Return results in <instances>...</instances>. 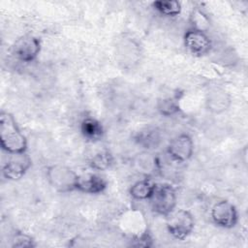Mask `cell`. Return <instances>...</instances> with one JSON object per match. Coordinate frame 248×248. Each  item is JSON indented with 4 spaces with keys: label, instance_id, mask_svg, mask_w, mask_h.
<instances>
[{
    "label": "cell",
    "instance_id": "1",
    "mask_svg": "<svg viewBox=\"0 0 248 248\" xmlns=\"http://www.w3.org/2000/svg\"><path fill=\"white\" fill-rule=\"evenodd\" d=\"M0 146L9 155L27 152L28 140L14 114L7 110L0 112Z\"/></svg>",
    "mask_w": 248,
    "mask_h": 248
},
{
    "label": "cell",
    "instance_id": "2",
    "mask_svg": "<svg viewBox=\"0 0 248 248\" xmlns=\"http://www.w3.org/2000/svg\"><path fill=\"white\" fill-rule=\"evenodd\" d=\"M46 178L48 185L59 194L77 191L78 173L71 167L63 164H51L46 168Z\"/></svg>",
    "mask_w": 248,
    "mask_h": 248
},
{
    "label": "cell",
    "instance_id": "3",
    "mask_svg": "<svg viewBox=\"0 0 248 248\" xmlns=\"http://www.w3.org/2000/svg\"><path fill=\"white\" fill-rule=\"evenodd\" d=\"M115 58L123 69H132L139 64L141 57V46L133 37L123 35L116 40L114 46Z\"/></svg>",
    "mask_w": 248,
    "mask_h": 248
},
{
    "label": "cell",
    "instance_id": "4",
    "mask_svg": "<svg viewBox=\"0 0 248 248\" xmlns=\"http://www.w3.org/2000/svg\"><path fill=\"white\" fill-rule=\"evenodd\" d=\"M149 202L153 213L167 218L176 207L177 195L175 189L169 183L157 184Z\"/></svg>",
    "mask_w": 248,
    "mask_h": 248
},
{
    "label": "cell",
    "instance_id": "5",
    "mask_svg": "<svg viewBox=\"0 0 248 248\" xmlns=\"http://www.w3.org/2000/svg\"><path fill=\"white\" fill-rule=\"evenodd\" d=\"M194 228L195 218L188 209L179 208L167 217V232L176 240H184L187 238L193 232Z\"/></svg>",
    "mask_w": 248,
    "mask_h": 248
},
{
    "label": "cell",
    "instance_id": "6",
    "mask_svg": "<svg viewBox=\"0 0 248 248\" xmlns=\"http://www.w3.org/2000/svg\"><path fill=\"white\" fill-rule=\"evenodd\" d=\"M42 50L41 39L34 35H22L18 37L12 46L14 56L22 63L35 61Z\"/></svg>",
    "mask_w": 248,
    "mask_h": 248
},
{
    "label": "cell",
    "instance_id": "7",
    "mask_svg": "<svg viewBox=\"0 0 248 248\" xmlns=\"http://www.w3.org/2000/svg\"><path fill=\"white\" fill-rule=\"evenodd\" d=\"M183 45L185 49L195 57H202L208 54L213 46L208 32L189 27L184 32Z\"/></svg>",
    "mask_w": 248,
    "mask_h": 248
},
{
    "label": "cell",
    "instance_id": "8",
    "mask_svg": "<svg viewBox=\"0 0 248 248\" xmlns=\"http://www.w3.org/2000/svg\"><path fill=\"white\" fill-rule=\"evenodd\" d=\"M213 224L222 229H232L238 223V211L235 205L228 200L216 202L210 209Z\"/></svg>",
    "mask_w": 248,
    "mask_h": 248
},
{
    "label": "cell",
    "instance_id": "9",
    "mask_svg": "<svg viewBox=\"0 0 248 248\" xmlns=\"http://www.w3.org/2000/svg\"><path fill=\"white\" fill-rule=\"evenodd\" d=\"M194 149L195 144L192 137L187 133H181L170 140L167 146V154L171 161L181 164L192 158Z\"/></svg>",
    "mask_w": 248,
    "mask_h": 248
},
{
    "label": "cell",
    "instance_id": "10",
    "mask_svg": "<svg viewBox=\"0 0 248 248\" xmlns=\"http://www.w3.org/2000/svg\"><path fill=\"white\" fill-rule=\"evenodd\" d=\"M32 167V159L26 153L9 155L2 167V176L10 181H17L25 176Z\"/></svg>",
    "mask_w": 248,
    "mask_h": 248
},
{
    "label": "cell",
    "instance_id": "11",
    "mask_svg": "<svg viewBox=\"0 0 248 248\" xmlns=\"http://www.w3.org/2000/svg\"><path fill=\"white\" fill-rule=\"evenodd\" d=\"M232 95L222 87H213L208 90L204 98L205 109L215 115H220L228 111L232 106Z\"/></svg>",
    "mask_w": 248,
    "mask_h": 248
},
{
    "label": "cell",
    "instance_id": "12",
    "mask_svg": "<svg viewBox=\"0 0 248 248\" xmlns=\"http://www.w3.org/2000/svg\"><path fill=\"white\" fill-rule=\"evenodd\" d=\"M108 188V181L99 173L86 172L78 174L77 191L87 195H100Z\"/></svg>",
    "mask_w": 248,
    "mask_h": 248
},
{
    "label": "cell",
    "instance_id": "13",
    "mask_svg": "<svg viewBox=\"0 0 248 248\" xmlns=\"http://www.w3.org/2000/svg\"><path fill=\"white\" fill-rule=\"evenodd\" d=\"M183 93L179 90H174L171 93L162 95L157 99L156 109L164 117H171L176 115L181 109V99Z\"/></svg>",
    "mask_w": 248,
    "mask_h": 248
},
{
    "label": "cell",
    "instance_id": "14",
    "mask_svg": "<svg viewBox=\"0 0 248 248\" xmlns=\"http://www.w3.org/2000/svg\"><path fill=\"white\" fill-rule=\"evenodd\" d=\"M79 131L81 136L91 142L101 140L105 135L102 122L94 116H84L79 123Z\"/></svg>",
    "mask_w": 248,
    "mask_h": 248
},
{
    "label": "cell",
    "instance_id": "15",
    "mask_svg": "<svg viewBox=\"0 0 248 248\" xmlns=\"http://www.w3.org/2000/svg\"><path fill=\"white\" fill-rule=\"evenodd\" d=\"M157 183L152 178L145 176L134 182L129 188V196L135 201H149L156 189Z\"/></svg>",
    "mask_w": 248,
    "mask_h": 248
},
{
    "label": "cell",
    "instance_id": "16",
    "mask_svg": "<svg viewBox=\"0 0 248 248\" xmlns=\"http://www.w3.org/2000/svg\"><path fill=\"white\" fill-rule=\"evenodd\" d=\"M153 10L159 15L167 17H174L181 14L182 5L177 0H157L151 4Z\"/></svg>",
    "mask_w": 248,
    "mask_h": 248
},
{
    "label": "cell",
    "instance_id": "17",
    "mask_svg": "<svg viewBox=\"0 0 248 248\" xmlns=\"http://www.w3.org/2000/svg\"><path fill=\"white\" fill-rule=\"evenodd\" d=\"M114 164V157L108 149H103L91 156L88 166L96 171H104L110 169Z\"/></svg>",
    "mask_w": 248,
    "mask_h": 248
},
{
    "label": "cell",
    "instance_id": "18",
    "mask_svg": "<svg viewBox=\"0 0 248 248\" xmlns=\"http://www.w3.org/2000/svg\"><path fill=\"white\" fill-rule=\"evenodd\" d=\"M210 24L209 16L202 9L199 7L192 9L189 16V28L208 32Z\"/></svg>",
    "mask_w": 248,
    "mask_h": 248
},
{
    "label": "cell",
    "instance_id": "19",
    "mask_svg": "<svg viewBox=\"0 0 248 248\" xmlns=\"http://www.w3.org/2000/svg\"><path fill=\"white\" fill-rule=\"evenodd\" d=\"M136 141L145 149H153L159 145L161 136L155 129H146L137 135Z\"/></svg>",
    "mask_w": 248,
    "mask_h": 248
},
{
    "label": "cell",
    "instance_id": "20",
    "mask_svg": "<svg viewBox=\"0 0 248 248\" xmlns=\"http://www.w3.org/2000/svg\"><path fill=\"white\" fill-rule=\"evenodd\" d=\"M12 248H34L37 246L35 238L22 231H16L11 237Z\"/></svg>",
    "mask_w": 248,
    "mask_h": 248
},
{
    "label": "cell",
    "instance_id": "21",
    "mask_svg": "<svg viewBox=\"0 0 248 248\" xmlns=\"http://www.w3.org/2000/svg\"><path fill=\"white\" fill-rule=\"evenodd\" d=\"M154 245V240L151 233L145 230L130 239V246L133 247H152Z\"/></svg>",
    "mask_w": 248,
    "mask_h": 248
}]
</instances>
